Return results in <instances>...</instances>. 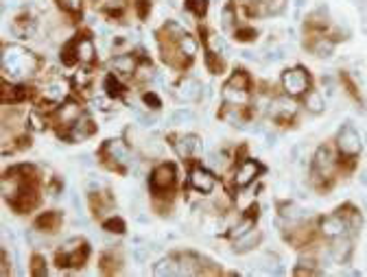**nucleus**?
<instances>
[{
	"mask_svg": "<svg viewBox=\"0 0 367 277\" xmlns=\"http://www.w3.org/2000/svg\"><path fill=\"white\" fill-rule=\"evenodd\" d=\"M304 103H306L308 111H313V113H321L323 107H326V103H323V99H321V94H319V92H308Z\"/></svg>",
	"mask_w": 367,
	"mask_h": 277,
	"instance_id": "5701e85b",
	"label": "nucleus"
},
{
	"mask_svg": "<svg viewBox=\"0 0 367 277\" xmlns=\"http://www.w3.org/2000/svg\"><path fill=\"white\" fill-rule=\"evenodd\" d=\"M173 181H175V168L170 166V164L158 166L156 170H153V175H151L153 190H166V188L173 186Z\"/></svg>",
	"mask_w": 367,
	"mask_h": 277,
	"instance_id": "423d86ee",
	"label": "nucleus"
},
{
	"mask_svg": "<svg viewBox=\"0 0 367 277\" xmlns=\"http://www.w3.org/2000/svg\"><path fill=\"white\" fill-rule=\"evenodd\" d=\"M223 96H225V101H230V103H245L247 101V89H236V87H230V85H225L223 87Z\"/></svg>",
	"mask_w": 367,
	"mask_h": 277,
	"instance_id": "b1692460",
	"label": "nucleus"
},
{
	"mask_svg": "<svg viewBox=\"0 0 367 277\" xmlns=\"http://www.w3.org/2000/svg\"><path fill=\"white\" fill-rule=\"evenodd\" d=\"M105 87H107V94L110 96H116V94H120V85L116 83V81H114L112 77H107L105 79Z\"/></svg>",
	"mask_w": 367,
	"mask_h": 277,
	"instance_id": "a19ab883",
	"label": "nucleus"
},
{
	"mask_svg": "<svg viewBox=\"0 0 367 277\" xmlns=\"http://www.w3.org/2000/svg\"><path fill=\"white\" fill-rule=\"evenodd\" d=\"M258 240H260V234H258V232H247V234L239 236V240H236V247H234V249L239 251V253H245V251H249L251 247H256Z\"/></svg>",
	"mask_w": 367,
	"mask_h": 277,
	"instance_id": "aec40b11",
	"label": "nucleus"
},
{
	"mask_svg": "<svg viewBox=\"0 0 367 277\" xmlns=\"http://www.w3.org/2000/svg\"><path fill=\"white\" fill-rule=\"evenodd\" d=\"M132 256L138 264H144L146 258H149V247H134L132 249Z\"/></svg>",
	"mask_w": 367,
	"mask_h": 277,
	"instance_id": "7c9ffc66",
	"label": "nucleus"
},
{
	"mask_svg": "<svg viewBox=\"0 0 367 277\" xmlns=\"http://www.w3.org/2000/svg\"><path fill=\"white\" fill-rule=\"evenodd\" d=\"M306 5V0H295V9H297V15H299V9Z\"/></svg>",
	"mask_w": 367,
	"mask_h": 277,
	"instance_id": "3c124183",
	"label": "nucleus"
},
{
	"mask_svg": "<svg viewBox=\"0 0 367 277\" xmlns=\"http://www.w3.org/2000/svg\"><path fill=\"white\" fill-rule=\"evenodd\" d=\"M293 111H295V105L287 99H275L271 103V113L273 116H293Z\"/></svg>",
	"mask_w": 367,
	"mask_h": 277,
	"instance_id": "412c9836",
	"label": "nucleus"
},
{
	"mask_svg": "<svg viewBox=\"0 0 367 277\" xmlns=\"http://www.w3.org/2000/svg\"><path fill=\"white\" fill-rule=\"evenodd\" d=\"M112 66L116 68V72H120V75H134L136 59H134L132 55H118L116 59L112 61Z\"/></svg>",
	"mask_w": 367,
	"mask_h": 277,
	"instance_id": "6ab92c4d",
	"label": "nucleus"
},
{
	"mask_svg": "<svg viewBox=\"0 0 367 277\" xmlns=\"http://www.w3.org/2000/svg\"><path fill=\"white\" fill-rule=\"evenodd\" d=\"M308 83H311V79H308L306 70L304 68H291L282 75V85H284V92L289 96H299L304 94L308 89Z\"/></svg>",
	"mask_w": 367,
	"mask_h": 277,
	"instance_id": "7ed1b4c3",
	"label": "nucleus"
},
{
	"mask_svg": "<svg viewBox=\"0 0 367 277\" xmlns=\"http://www.w3.org/2000/svg\"><path fill=\"white\" fill-rule=\"evenodd\" d=\"M103 229H107L110 234H122L125 232V223H122L120 218H110V221H105Z\"/></svg>",
	"mask_w": 367,
	"mask_h": 277,
	"instance_id": "c756f323",
	"label": "nucleus"
},
{
	"mask_svg": "<svg viewBox=\"0 0 367 277\" xmlns=\"http://www.w3.org/2000/svg\"><path fill=\"white\" fill-rule=\"evenodd\" d=\"M361 183L367 186V170H365V173H361Z\"/></svg>",
	"mask_w": 367,
	"mask_h": 277,
	"instance_id": "603ef678",
	"label": "nucleus"
},
{
	"mask_svg": "<svg viewBox=\"0 0 367 277\" xmlns=\"http://www.w3.org/2000/svg\"><path fill=\"white\" fill-rule=\"evenodd\" d=\"M249 227H251V218H247V221H243L241 225H236V229H234V236H236V238H239V236L247 234V232H249Z\"/></svg>",
	"mask_w": 367,
	"mask_h": 277,
	"instance_id": "37998d69",
	"label": "nucleus"
},
{
	"mask_svg": "<svg viewBox=\"0 0 367 277\" xmlns=\"http://www.w3.org/2000/svg\"><path fill=\"white\" fill-rule=\"evenodd\" d=\"M225 85L236 87V89H247V87H249V77H247V72H243V70H236L234 75L230 77V81H227Z\"/></svg>",
	"mask_w": 367,
	"mask_h": 277,
	"instance_id": "393cba45",
	"label": "nucleus"
},
{
	"mask_svg": "<svg viewBox=\"0 0 367 277\" xmlns=\"http://www.w3.org/2000/svg\"><path fill=\"white\" fill-rule=\"evenodd\" d=\"M35 55L22 46H7L3 51V70L11 79H24L35 70Z\"/></svg>",
	"mask_w": 367,
	"mask_h": 277,
	"instance_id": "f257e3e1",
	"label": "nucleus"
},
{
	"mask_svg": "<svg viewBox=\"0 0 367 277\" xmlns=\"http://www.w3.org/2000/svg\"><path fill=\"white\" fill-rule=\"evenodd\" d=\"M177 266L173 260H160V262L153 266V275H158V277H166V275H177Z\"/></svg>",
	"mask_w": 367,
	"mask_h": 277,
	"instance_id": "4be33fe9",
	"label": "nucleus"
},
{
	"mask_svg": "<svg viewBox=\"0 0 367 277\" xmlns=\"http://www.w3.org/2000/svg\"><path fill=\"white\" fill-rule=\"evenodd\" d=\"M179 51H182L186 57H192L195 53H197V42H195L188 33H184L182 37H179Z\"/></svg>",
	"mask_w": 367,
	"mask_h": 277,
	"instance_id": "a878e982",
	"label": "nucleus"
},
{
	"mask_svg": "<svg viewBox=\"0 0 367 277\" xmlns=\"http://www.w3.org/2000/svg\"><path fill=\"white\" fill-rule=\"evenodd\" d=\"M77 159H79V161H81V164H83V166H94V159H92V155H79Z\"/></svg>",
	"mask_w": 367,
	"mask_h": 277,
	"instance_id": "09e8293b",
	"label": "nucleus"
},
{
	"mask_svg": "<svg viewBox=\"0 0 367 277\" xmlns=\"http://www.w3.org/2000/svg\"><path fill=\"white\" fill-rule=\"evenodd\" d=\"M90 79H92V77H90V72H88V70H79V72H75V83L81 85V87H85V85L90 83Z\"/></svg>",
	"mask_w": 367,
	"mask_h": 277,
	"instance_id": "e433bc0d",
	"label": "nucleus"
},
{
	"mask_svg": "<svg viewBox=\"0 0 367 277\" xmlns=\"http://www.w3.org/2000/svg\"><path fill=\"white\" fill-rule=\"evenodd\" d=\"M88 258V244L81 238H70L61 244L59 266H81Z\"/></svg>",
	"mask_w": 367,
	"mask_h": 277,
	"instance_id": "f03ea898",
	"label": "nucleus"
},
{
	"mask_svg": "<svg viewBox=\"0 0 367 277\" xmlns=\"http://www.w3.org/2000/svg\"><path fill=\"white\" fill-rule=\"evenodd\" d=\"M105 153H107L114 161H118V164H125L129 159V151L122 140H110L107 146H105Z\"/></svg>",
	"mask_w": 367,
	"mask_h": 277,
	"instance_id": "4468645a",
	"label": "nucleus"
},
{
	"mask_svg": "<svg viewBox=\"0 0 367 277\" xmlns=\"http://www.w3.org/2000/svg\"><path fill=\"white\" fill-rule=\"evenodd\" d=\"M136 120L140 127H153L156 125V118L151 116V113H142V111H136Z\"/></svg>",
	"mask_w": 367,
	"mask_h": 277,
	"instance_id": "f704fd0d",
	"label": "nucleus"
},
{
	"mask_svg": "<svg viewBox=\"0 0 367 277\" xmlns=\"http://www.w3.org/2000/svg\"><path fill=\"white\" fill-rule=\"evenodd\" d=\"M350 253H352V242H350V238H341V236H337V240H334L332 247H330V256L337 260V262H346L350 258Z\"/></svg>",
	"mask_w": 367,
	"mask_h": 277,
	"instance_id": "9b49d317",
	"label": "nucleus"
},
{
	"mask_svg": "<svg viewBox=\"0 0 367 277\" xmlns=\"http://www.w3.org/2000/svg\"><path fill=\"white\" fill-rule=\"evenodd\" d=\"M29 120H31V127H33L35 131H42V129H44V122L39 120V118L35 116V113H31V116H29Z\"/></svg>",
	"mask_w": 367,
	"mask_h": 277,
	"instance_id": "49530a36",
	"label": "nucleus"
},
{
	"mask_svg": "<svg viewBox=\"0 0 367 277\" xmlns=\"http://www.w3.org/2000/svg\"><path fill=\"white\" fill-rule=\"evenodd\" d=\"M334 51V44L328 42V39H319V42L315 44V55L317 57H330Z\"/></svg>",
	"mask_w": 367,
	"mask_h": 277,
	"instance_id": "c85d7f7f",
	"label": "nucleus"
},
{
	"mask_svg": "<svg viewBox=\"0 0 367 277\" xmlns=\"http://www.w3.org/2000/svg\"><path fill=\"white\" fill-rule=\"evenodd\" d=\"M217 57H221V55H217V53H210V55H208V68H210L212 75H219V72H221V68H223V63L217 61Z\"/></svg>",
	"mask_w": 367,
	"mask_h": 277,
	"instance_id": "72a5a7b5",
	"label": "nucleus"
},
{
	"mask_svg": "<svg viewBox=\"0 0 367 277\" xmlns=\"http://www.w3.org/2000/svg\"><path fill=\"white\" fill-rule=\"evenodd\" d=\"M258 173H260V166L256 164V161L247 159V161H243V164L239 166V170H236L234 181H236V186H239V188H245V186H249V183L258 177Z\"/></svg>",
	"mask_w": 367,
	"mask_h": 277,
	"instance_id": "6e6552de",
	"label": "nucleus"
},
{
	"mask_svg": "<svg viewBox=\"0 0 367 277\" xmlns=\"http://www.w3.org/2000/svg\"><path fill=\"white\" fill-rule=\"evenodd\" d=\"M92 133H94V125H92V120H90L88 116H81L75 125H72V140L75 142L85 140V137H90Z\"/></svg>",
	"mask_w": 367,
	"mask_h": 277,
	"instance_id": "ddd939ff",
	"label": "nucleus"
},
{
	"mask_svg": "<svg viewBox=\"0 0 367 277\" xmlns=\"http://www.w3.org/2000/svg\"><path fill=\"white\" fill-rule=\"evenodd\" d=\"M334 166H337V161H334V155L328 146H319L315 153V170L319 173L321 177L328 179L332 173H334Z\"/></svg>",
	"mask_w": 367,
	"mask_h": 277,
	"instance_id": "39448f33",
	"label": "nucleus"
},
{
	"mask_svg": "<svg viewBox=\"0 0 367 277\" xmlns=\"http://www.w3.org/2000/svg\"><path fill=\"white\" fill-rule=\"evenodd\" d=\"M337 144H339V151L348 157H356L363 149V142H361V135L356 133V129L352 125H346L343 129L339 131L337 135Z\"/></svg>",
	"mask_w": 367,
	"mask_h": 277,
	"instance_id": "20e7f679",
	"label": "nucleus"
},
{
	"mask_svg": "<svg viewBox=\"0 0 367 277\" xmlns=\"http://www.w3.org/2000/svg\"><path fill=\"white\" fill-rule=\"evenodd\" d=\"M192 120H195V113L190 109H175L170 113V122L173 125H188Z\"/></svg>",
	"mask_w": 367,
	"mask_h": 277,
	"instance_id": "bb28decb",
	"label": "nucleus"
},
{
	"mask_svg": "<svg viewBox=\"0 0 367 277\" xmlns=\"http://www.w3.org/2000/svg\"><path fill=\"white\" fill-rule=\"evenodd\" d=\"M208 164L214 166V168H221L223 166V157L219 155V153H210V155H208Z\"/></svg>",
	"mask_w": 367,
	"mask_h": 277,
	"instance_id": "c03bdc74",
	"label": "nucleus"
},
{
	"mask_svg": "<svg viewBox=\"0 0 367 277\" xmlns=\"http://www.w3.org/2000/svg\"><path fill=\"white\" fill-rule=\"evenodd\" d=\"M221 20H223V29H232V24H234V11L230 9V7H225V9H223Z\"/></svg>",
	"mask_w": 367,
	"mask_h": 277,
	"instance_id": "4c0bfd02",
	"label": "nucleus"
},
{
	"mask_svg": "<svg viewBox=\"0 0 367 277\" xmlns=\"http://www.w3.org/2000/svg\"><path fill=\"white\" fill-rule=\"evenodd\" d=\"M275 142H278V135H271V133H267V146H273Z\"/></svg>",
	"mask_w": 367,
	"mask_h": 277,
	"instance_id": "8fccbe9b",
	"label": "nucleus"
},
{
	"mask_svg": "<svg viewBox=\"0 0 367 277\" xmlns=\"http://www.w3.org/2000/svg\"><path fill=\"white\" fill-rule=\"evenodd\" d=\"M284 7H287V0H269V3H267V11L273 13V15H278V13L284 11Z\"/></svg>",
	"mask_w": 367,
	"mask_h": 277,
	"instance_id": "2f4dec72",
	"label": "nucleus"
},
{
	"mask_svg": "<svg viewBox=\"0 0 367 277\" xmlns=\"http://www.w3.org/2000/svg\"><path fill=\"white\" fill-rule=\"evenodd\" d=\"M66 11H79L81 9V0H57Z\"/></svg>",
	"mask_w": 367,
	"mask_h": 277,
	"instance_id": "58836bf2",
	"label": "nucleus"
},
{
	"mask_svg": "<svg viewBox=\"0 0 367 277\" xmlns=\"http://www.w3.org/2000/svg\"><path fill=\"white\" fill-rule=\"evenodd\" d=\"M210 46H212V53H217V55H230L232 53L230 44H227L223 37H219V35L210 37Z\"/></svg>",
	"mask_w": 367,
	"mask_h": 277,
	"instance_id": "cd10ccee",
	"label": "nucleus"
},
{
	"mask_svg": "<svg viewBox=\"0 0 367 277\" xmlns=\"http://www.w3.org/2000/svg\"><path fill=\"white\" fill-rule=\"evenodd\" d=\"M195 149H199V137L197 135H179L177 137L175 151L179 153V157H190Z\"/></svg>",
	"mask_w": 367,
	"mask_h": 277,
	"instance_id": "f8f14e48",
	"label": "nucleus"
},
{
	"mask_svg": "<svg viewBox=\"0 0 367 277\" xmlns=\"http://www.w3.org/2000/svg\"><path fill=\"white\" fill-rule=\"evenodd\" d=\"M72 55H77L75 44H70V46L63 48V53H61V61H63V66H72V63H75V57H72Z\"/></svg>",
	"mask_w": 367,
	"mask_h": 277,
	"instance_id": "473e14b6",
	"label": "nucleus"
},
{
	"mask_svg": "<svg viewBox=\"0 0 367 277\" xmlns=\"http://www.w3.org/2000/svg\"><path fill=\"white\" fill-rule=\"evenodd\" d=\"M190 186L197 192L208 194V192H212V188H214V177H212L208 170H203V168H195L190 173Z\"/></svg>",
	"mask_w": 367,
	"mask_h": 277,
	"instance_id": "9d476101",
	"label": "nucleus"
},
{
	"mask_svg": "<svg viewBox=\"0 0 367 277\" xmlns=\"http://www.w3.org/2000/svg\"><path fill=\"white\" fill-rule=\"evenodd\" d=\"M348 227H350L348 221H346L343 216H339V214L328 216V218H323V221H321V232H323V236H328V238H337V236H343Z\"/></svg>",
	"mask_w": 367,
	"mask_h": 277,
	"instance_id": "1a4fd4ad",
	"label": "nucleus"
},
{
	"mask_svg": "<svg viewBox=\"0 0 367 277\" xmlns=\"http://www.w3.org/2000/svg\"><path fill=\"white\" fill-rule=\"evenodd\" d=\"M201 94H203V87L197 79H184L182 83H179V89H177L179 101L195 103V101H201Z\"/></svg>",
	"mask_w": 367,
	"mask_h": 277,
	"instance_id": "0eeeda50",
	"label": "nucleus"
},
{
	"mask_svg": "<svg viewBox=\"0 0 367 277\" xmlns=\"http://www.w3.org/2000/svg\"><path fill=\"white\" fill-rule=\"evenodd\" d=\"M75 51H77V59H81L83 63H90V61L94 59V55H96L94 44L90 42L88 37H83V39H79V42H75Z\"/></svg>",
	"mask_w": 367,
	"mask_h": 277,
	"instance_id": "dca6fc26",
	"label": "nucleus"
},
{
	"mask_svg": "<svg viewBox=\"0 0 367 277\" xmlns=\"http://www.w3.org/2000/svg\"><path fill=\"white\" fill-rule=\"evenodd\" d=\"M31 271H33V275H37V277L48 275V271H46V266H44V260H42V258H33V266H31Z\"/></svg>",
	"mask_w": 367,
	"mask_h": 277,
	"instance_id": "c9c22d12",
	"label": "nucleus"
},
{
	"mask_svg": "<svg viewBox=\"0 0 367 277\" xmlns=\"http://www.w3.org/2000/svg\"><path fill=\"white\" fill-rule=\"evenodd\" d=\"M236 37H239L241 42H249L251 37H256V31L254 29H239L236 31Z\"/></svg>",
	"mask_w": 367,
	"mask_h": 277,
	"instance_id": "ea45409f",
	"label": "nucleus"
},
{
	"mask_svg": "<svg viewBox=\"0 0 367 277\" xmlns=\"http://www.w3.org/2000/svg\"><path fill=\"white\" fill-rule=\"evenodd\" d=\"M144 103L149 105V107L153 105V109H158V107H160V99H158L156 94H144Z\"/></svg>",
	"mask_w": 367,
	"mask_h": 277,
	"instance_id": "a18cd8bd",
	"label": "nucleus"
},
{
	"mask_svg": "<svg viewBox=\"0 0 367 277\" xmlns=\"http://www.w3.org/2000/svg\"><path fill=\"white\" fill-rule=\"evenodd\" d=\"M153 77V70L149 66H142V68H138V79H151Z\"/></svg>",
	"mask_w": 367,
	"mask_h": 277,
	"instance_id": "de8ad7c7",
	"label": "nucleus"
},
{
	"mask_svg": "<svg viewBox=\"0 0 367 277\" xmlns=\"http://www.w3.org/2000/svg\"><path fill=\"white\" fill-rule=\"evenodd\" d=\"M94 105H96V109H112V101L107 99V96H96Z\"/></svg>",
	"mask_w": 367,
	"mask_h": 277,
	"instance_id": "79ce46f5",
	"label": "nucleus"
},
{
	"mask_svg": "<svg viewBox=\"0 0 367 277\" xmlns=\"http://www.w3.org/2000/svg\"><path fill=\"white\" fill-rule=\"evenodd\" d=\"M79 118H81V107L77 103H66L59 109V120L63 122V125H75Z\"/></svg>",
	"mask_w": 367,
	"mask_h": 277,
	"instance_id": "f3484780",
	"label": "nucleus"
},
{
	"mask_svg": "<svg viewBox=\"0 0 367 277\" xmlns=\"http://www.w3.org/2000/svg\"><path fill=\"white\" fill-rule=\"evenodd\" d=\"M68 94V85H66V81H51L46 87H44V96L48 101H61L63 96Z\"/></svg>",
	"mask_w": 367,
	"mask_h": 277,
	"instance_id": "2eb2a0df",
	"label": "nucleus"
},
{
	"mask_svg": "<svg viewBox=\"0 0 367 277\" xmlns=\"http://www.w3.org/2000/svg\"><path fill=\"white\" fill-rule=\"evenodd\" d=\"M59 223H61L59 212H46V214H42L37 218V227L42 232H55L57 227H59Z\"/></svg>",
	"mask_w": 367,
	"mask_h": 277,
	"instance_id": "a211bd4d",
	"label": "nucleus"
}]
</instances>
